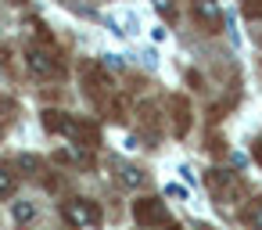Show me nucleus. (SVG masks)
Masks as SVG:
<instances>
[{
    "instance_id": "obj_1",
    "label": "nucleus",
    "mask_w": 262,
    "mask_h": 230,
    "mask_svg": "<svg viewBox=\"0 0 262 230\" xmlns=\"http://www.w3.org/2000/svg\"><path fill=\"white\" fill-rule=\"evenodd\" d=\"M43 126H47L51 133H65V137H69V140H76V144H86V148H94V144L101 140V133H97V126H94V122L76 119V115L58 112V108H47V112H43Z\"/></svg>"
},
{
    "instance_id": "obj_2",
    "label": "nucleus",
    "mask_w": 262,
    "mask_h": 230,
    "mask_svg": "<svg viewBox=\"0 0 262 230\" xmlns=\"http://www.w3.org/2000/svg\"><path fill=\"white\" fill-rule=\"evenodd\" d=\"M26 69L36 79H54V76H61V58L51 47H29L26 51Z\"/></svg>"
},
{
    "instance_id": "obj_3",
    "label": "nucleus",
    "mask_w": 262,
    "mask_h": 230,
    "mask_svg": "<svg viewBox=\"0 0 262 230\" xmlns=\"http://www.w3.org/2000/svg\"><path fill=\"white\" fill-rule=\"evenodd\" d=\"M133 219L147 230V226H169V208L162 198H137L133 201Z\"/></svg>"
},
{
    "instance_id": "obj_4",
    "label": "nucleus",
    "mask_w": 262,
    "mask_h": 230,
    "mask_svg": "<svg viewBox=\"0 0 262 230\" xmlns=\"http://www.w3.org/2000/svg\"><path fill=\"white\" fill-rule=\"evenodd\" d=\"M61 212H65V219L72 226H101V208L90 198H69Z\"/></svg>"
},
{
    "instance_id": "obj_5",
    "label": "nucleus",
    "mask_w": 262,
    "mask_h": 230,
    "mask_svg": "<svg viewBox=\"0 0 262 230\" xmlns=\"http://www.w3.org/2000/svg\"><path fill=\"white\" fill-rule=\"evenodd\" d=\"M190 11H194V18H198L208 33H219V29H223V11H219L215 0H190Z\"/></svg>"
},
{
    "instance_id": "obj_6",
    "label": "nucleus",
    "mask_w": 262,
    "mask_h": 230,
    "mask_svg": "<svg viewBox=\"0 0 262 230\" xmlns=\"http://www.w3.org/2000/svg\"><path fill=\"white\" fill-rule=\"evenodd\" d=\"M15 187H18V173L11 169V162L0 158V198H11Z\"/></svg>"
},
{
    "instance_id": "obj_7",
    "label": "nucleus",
    "mask_w": 262,
    "mask_h": 230,
    "mask_svg": "<svg viewBox=\"0 0 262 230\" xmlns=\"http://www.w3.org/2000/svg\"><path fill=\"white\" fill-rule=\"evenodd\" d=\"M172 108H176V133L183 137V133L190 130V104H187L183 97H172Z\"/></svg>"
},
{
    "instance_id": "obj_8",
    "label": "nucleus",
    "mask_w": 262,
    "mask_h": 230,
    "mask_svg": "<svg viewBox=\"0 0 262 230\" xmlns=\"http://www.w3.org/2000/svg\"><path fill=\"white\" fill-rule=\"evenodd\" d=\"M15 219L18 223H33L36 219V205L33 201H15Z\"/></svg>"
},
{
    "instance_id": "obj_9",
    "label": "nucleus",
    "mask_w": 262,
    "mask_h": 230,
    "mask_svg": "<svg viewBox=\"0 0 262 230\" xmlns=\"http://www.w3.org/2000/svg\"><path fill=\"white\" fill-rule=\"evenodd\" d=\"M244 223H248V226H262V198H255V201L244 208Z\"/></svg>"
},
{
    "instance_id": "obj_10",
    "label": "nucleus",
    "mask_w": 262,
    "mask_h": 230,
    "mask_svg": "<svg viewBox=\"0 0 262 230\" xmlns=\"http://www.w3.org/2000/svg\"><path fill=\"white\" fill-rule=\"evenodd\" d=\"M155 11L165 18V22H176V0H151Z\"/></svg>"
},
{
    "instance_id": "obj_11",
    "label": "nucleus",
    "mask_w": 262,
    "mask_h": 230,
    "mask_svg": "<svg viewBox=\"0 0 262 230\" xmlns=\"http://www.w3.org/2000/svg\"><path fill=\"white\" fill-rule=\"evenodd\" d=\"M115 169H119V176H122V183H129V187H137V183L144 180V176H140V173H137L133 165H126V162H119Z\"/></svg>"
},
{
    "instance_id": "obj_12",
    "label": "nucleus",
    "mask_w": 262,
    "mask_h": 230,
    "mask_svg": "<svg viewBox=\"0 0 262 230\" xmlns=\"http://www.w3.org/2000/svg\"><path fill=\"white\" fill-rule=\"evenodd\" d=\"M244 15L248 18H262V0H244Z\"/></svg>"
},
{
    "instance_id": "obj_13",
    "label": "nucleus",
    "mask_w": 262,
    "mask_h": 230,
    "mask_svg": "<svg viewBox=\"0 0 262 230\" xmlns=\"http://www.w3.org/2000/svg\"><path fill=\"white\" fill-rule=\"evenodd\" d=\"M183 194H187L183 187H176V183H169V198H183Z\"/></svg>"
},
{
    "instance_id": "obj_14",
    "label": "nucleus",
    "mask_w": 262,
    "mask_h": 230,
    "mask_svg": "<svg viewBox=\"0 0 262 230\" xmlns=\"http://www.w3.org/2000/svg\"><path fill=\"white\" fill-rule=\"evenodd\" d=\"M255 155H258V162H262V140H258V144H255Z\"/></svg>"
},
{
    "instance_id": "obj_15",
    "label": "nucleus",
    "mask_w": 262,
    "mask_h": 230,
    "mask_svg": "<svg viewBox=\"0 0 262 230\" xmlns=\"http://www.w3.org/2000/svg\"><path fill=\"white\" fill-rule=\"evenodd\" d=\"M165 230H180V226H165Z\"/></svg>"
}]
</instances>
